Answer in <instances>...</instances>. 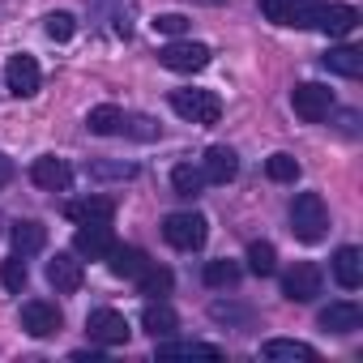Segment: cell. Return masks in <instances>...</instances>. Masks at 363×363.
<instances>
[{
  "label": "cell",
  "mask_w": 363,
  "mask_h": 363,
  "mask_svg": "<svg viewBox=\"0 0 363 363\" xmlns=\"http://www.w3.org/2000/svg\"><path fill=\"white\" fill-rule=\"evenodd\" d=\"M325 227H329V210H325L320 193H299L291 206V235L303 244H316V240H325Z\"/></svg>",
  "instance_id": "cell-1"
},
{
  "label": "cell",
  "mask_w": 363,
  "mask_h": 363,
  "mask_svg": "<svg viewBox=\"0 0 363 363\" xmlns=\"http://www.w3.org/2000/svg\"><path fill=\"white\" fill-rule=\"evenodd\" d=\"M171 107H175V116H184V120H193L201 128L218 124V116H223V103H218L214 90H175Z\"/></svg>",
  "instance_id": "cell-2"
},
{
  "label": "cell",
  "mask_w": 363,
  "mask_h": 363,
  "mask_svg": "<svg viewBox=\"0 0 363 363\" xmlns=\"http://www.w3.org/2000/svg\"><path fill=\"white\" fill-rule=\"evenodd\" d=\"M206 235H210V223H206L201 214H167V223H162V240H167L171 248H179V252L201 248Z\"/></svg>",
  "instance_id": "cell-3"
},
{
  "label": "cell",
  "mask_w": 363,
  "mask_h": 363,
  "mask_svg": "<svg viewBox=\"0 0 363 363\" xmlns=\"http://www.w3.org/2000/svg\"><path fill=\"white\" fill-rule=\"evenodd\" d=\"M158 60L171 69V73H201L210 65V48L206 43H193V39H175L158 52Z\"/></svg>",
  "instance_id": "cell-4"
},
{
  "label": "cell",
  "mask_w": 363,
  "mask_h": 363,
  "mask_svg": "<svg viewBox=\"0 0 363 363\" xmlns=\"http://www.w3.org/2000/svg\"><path fill=\"white\" fill-rule=\"evenodd\" d=\"M354 26H359V9H350V5H320V0H312V30H320L329 39H346Z\"/></svg>",
  "instance_id": "cell-5"
},
{
  "label": "cell",
  "mask_w": 363,
  "mask_h": 363,
  "mask_svg": "<svg viewBox=\"0 0 363 363\" xmlns=\"http://www.w3.org/2000/svg\"><path fill=\"white\" fill-rule=\"evenodd\" d=\"M291 107H295L299 120L320 124V120H329V111H333V94H329L325 86H316V82H303V86L291 90Z\"/></svg>",
  "instance_id": "cell-6"
},
{
  "label": "cell",
  "mask_w": 363,
  "mask_h": 363,
  "mask_svg": "<svg viewBox=\"0 0 363 363\" xmlns=\"http://www.w3.org/2000/svg\"><path fill=\"white\" fill-rule=\"evenodd\" d=\"M86 333H90V342H99V346H124L133 329H128L124 312H116V308H99V312L86 316Z\"/></svg>",
  "instance_id": "cell-7"
},
{
  "label": "cell",
  "mask_w": 363,
  "mask_h": 363,
  "mask_svg": "<svg viewBox=\"0 0 363 363\" xmlns=\"http://www.w3.org/2000/svg\"><path fill=\"white\" fill-rule=\"evenodd\" d=\"M320 286H325V274H320L312 261H299V265L286 269V278H282V295H286L291 303H312V299L320 295Z\"/></svg>",
  "instance_id": "cell-8"
},
{
  "label": "cell",
  "mask_w": 363,
  "mask_h": 363,
  "mask_svg": "<svg viewBox=\"0 0 363 363\" xmlns=\"http://www.w3.org/2000/svg\"><path fill=\"white\" fill-rule=\"evenodd\" d=\"M111 248H116V235H111L107 223H82V231L73 235V252L77 257L103 261V257H111Z\"/></svg>",
  "instance_id": "cell-9"
},
{
  "label": "cell",
  "mask_w": 363,
  "mask_h": 363,
  "mask_svg": "<svg viewBox=\"0 0 363 363\" xmlns=\"http://www.w3.org/2000/svg\"><path fill=\"white\" fill-rule=\"evenodd\" d=\"M22 329L30 337H52L60 333V308L48 303V299H26L22 303Z\"/></svg>",
  "instance_id": "cell-10"
},
{
  "label": "cell",
  "mask_w": 363,
  "mask_h": 363,
  "mask_svg": "<svg viewBox=\"0 0 363 363\" xmlns=\"http://www.w3.org/2000/svg\"><path fill=\"white\" fill-rule=\"evenodd\" d=\"M30 179H35V184H39L43 193H65V189L73 184V171H69V162H65V158L48 154V158H35Z\"/></svg>",
  "instance_id": "cell-11"
},
{
  "label": "cell",
  "mask_w": 363,
  "mask_h": 363,
  "mask_svg": "<svg viewBox=\"0 0 363 363\" xmlns=\"http://www.w3.org/2000/svg\"><path fill=\"white\" fill-rule=\"evenodd\" d=\"M5 86H9V94L30 99V94L39 90V65H35V56H9V65H5Z\"/></svg>",
  "instance_id": "cell-12"
},
{
  "label": "cell",
  "mask_w": 363,
  "mask_h": 363,
  "mask_svg": "<svg viewBox=\"0 0 363 363\" xmlns=\"http://www.w3.org/2000/svg\"><path fill=\"white\" fill-rule=\"evenodd\" d=\"M48 282H52L60 295H73V291H82V282H86V274H82V261H77L73 252H56V257L48 261Z\"/></svg>",
  "instance_id": "cell-13"
},
{
  "label": "cell",
  "mask_w": 363,
  "mask_h": 363,
  "mask_svg": "<svg viewBox=\"0 0 363 363\" xmlns=\"http://www.w3.org/2000/svg\"><path fill=\"white\" fill-rule=\"evenodd\" d=\"M261 13L278 26H312V0H261Z\"/></svg>",
  "instance_id": "cell-14"
},
{
  "label": "cell",
  "mask_w": 363,
  "mask_h": 363,
  "mask_svg": "<svg viewBox=\"0 0 363 363\" xmlns=\"http://www.w3.org/2000/svg\"><path fill=\"white\" fill-rule=\"evenodd\" d=\"M320 329L325 333H354V329H363V308L350 299H337L320 312Z\"/></svg>",
  "instance_id": "cell-15"
},
{
  "label": "cell",
  "mask_w": 363,
  "mask_h": 363,
  "mask_svg": "<svg viewBox=\"0 0 363 363\" xmlns=\"http://www.w3.org/2000/svg\"><path fill=\"white\" fill-rule=\"evenodd\" d=\"M65 214L73 223H111L116 218V201L111 197H77L65 206Z\"/></svg>",
  "instance_id": "cell-16"
},
{
  "label": "cell",
  "mask_w": 363,
  "mask_h": 363,
  "mask_svg": "<svg viewBox=\"0 0 363 363\" xmlns=\"http://www.w3.org/2000/svg\"><path fill=\"white\" fill-rule=\"evenodd\" d=\"M206 184H231L235 179V171H240V158H235V150H227V145H214L210 154H206Z\"/></svg>",
  "instance_id": "cell-17"
},
{
  "label": "cell",
  "mask_w": 363,
  "mask_h": 363,
  "mask_svg": "<svg viewBox=\"0 0 363 363\" xmlns=\"http://www.w3.org/2000/svg\"><path fill=\"white\" fill-rule=\"evenodd\" d=\"M261 354H265L269 363H316V350L303 346V342H291V337H274V342H265Z\"/></svg>",
  "instance_id": "cell-18"
},
{
  "label": "cell",
  "mask_w": 363,
  "mask_h": 363,
  "mask_svg": "<svg viewBox=\"0 0 363 363\" xmlns=\"http://www.w3.org/2000/svg\"><path fill=\"white\" fill-rule=\"evenodd\" d=\"M333 278H337V286H346V291H359V286H363V257H359V248H337V257H333Z\"/></svg>",
  "instance_id": "cell-19"
},
{
  "label": "cell",
  "mask_w": 363,
  "mask_h": 363,
  "mask_svg": "<svg viewBox=\"0 0 363 363\" xmlns=\"http://www.w3.org/2000/svg\"><path fill=\"white\" fill-rule=\"evenodd\" d=\"M9 240H13V252L18 257H30V252H39L43 244H48V231H43V223H13L9 227Z\"/></svg>",
  "instance_id": "cell-20"
},
{
  "label": "cell",
  "mask_w": 363,
  "mask_h": 363,
  "mask_svg": "<svg viewBox=\"0 0 363 363\" xmlns=\"http://www.w3.org/2000/svg\"><path fill=\"white\" fill-rule=\"evenodd\" d=\"M171 286H175L171 269H162V265H154V261L137 274V291H141L145 299H162V295H171Z\"/></svg>",
  "instance_id": "cell-21"
},
{
  "label": "cell",
  "mask_w": 363,
  "mask_h": 363,
  "mask_svg": "<svg viewBox=\"0 0 363 363\" xmlns=\"http://www.w3.org/2000/svg\"><path fill=\"white\" fill-rule=\"evenodd\" d=\"M141 325H145V333L158 342V337H171V333L179 329V316H175L167 303H150V308L141 312Z\"/></svg>",
  "instance_id": "cell-22"
},
{
  "label": "cell",
  "mask_w": 363,
  "mask_h": 363,
  "mask_svg": "<svg viewBox=\"0 0 363 363\" xmlns=\"http://www.w3.org/2000/svg\"><path fill=\"white\" fill-rule=\"evenodd\" d=\"M171 189H175V197H201V189H206V171L201 167H193V162H179L175 171H171Z\"/></svg>",
  "instance_id": "cell-23"
},
{
  "label": "cell",
  "mask_w": 363,
  "mask_h": 363,
  "mask_svg": "<svg viewBox=\"0 0 363 363\" xmlns=\"http://www.w3.org/2000/svg\"><path fill=\"white\" fill-rule=\"evenodd\" d=\"M320 60H325V69L337 73V77H359V73H363V52H359V48H333V52H325Z\"/></svg>",
  "instance_id": "cell-24"
},
{
  "label": "cell",
  "mask_w": 363,
  "mask_h": 363,
  "mask_svg": "<svg viewBox=\"0 0 363 363\" xmlns=\"http://www.w3.org/2000/svg\"><path fill=\"white\" fill-rule=\"evenodd\" d=\"M120 124H124V111L111 107V103H103V107H94V111L86 116V128H90L94 137H116Z\"/></svg>",
  "instance_id": "cell-25"
},
{
  "label": "cell",
  "mask_w": 363,
  "mask_h": 363,
  "mask_svg": "<svg viewBox=\"0 0 363 363\" xmlns=\"http://www.w3.org/2000/svg\"><path fill=\"white\" fill-rule=\"evenodd\" d=\"M145 265H150V257L141 248H120V244L111 248V274L116 278H137Z\"/></svg>",
  "instance_id": "cell-26"
},
{
  "label": "cell",
  "mask_w": 363,
  "mask_h": 363,
  "mask_svg": "<svg viewBox=\"0 0 363 363\" xmlns=\"http://www.w3.org/2000/svg\"><path fill=\"white\" fill-rule=\"evenodd\" d=\"M158 354H162V359H193V354L218 359L223 350H218V346H210V342H167V337H158Z\"/></svg>",
  "instance_id": "cell-27"
},
{
  "label": "cell",
  "mask_w": 363,
  "mask_h": 363,
  "mask_svg": "<svg viewBox=\"0 0 363 363\" xmlns=\"http://www.w3.org/2000/svg\"><path fill=\"white\" fill-rule=\"evenodd\" d=\"M201 278H206V286H214V291H231V286L240 282V265L223 257V261H210Z\"/></svg>",
  "instance_id": "cell-28"
},
{
  "label": "cell",
  "mask_w": 363,
  "mask_h": 363,
  "mask_svg": "<svg viewBox=\"0 0 363 363\" xmlns=\"http://www.w3.org/2000/svg\"><path fill=\"white\" fill-rule=\"evenodd\" d=\"M248 269L257 274V278H269L274 269H278V252H274V244H248Z\"/></svg>",
  "instance_id": "cell-29"
},
{
  "label": "cell",
  "mask_w": 363,
  "mask_h": 363,
  "mask_svg": "<svg viewBox=\"0 0 363 363\" xmlns=\"http://www.w3.org/2000/svg\"><path fill=\"white\" fill-rule=\"evenodd\" d=\"M265 175L278 179V184H291V179H299V162L291 154H269L265 158Z\"/></svg>",
  "instance_id": "cell-30"
},
{
  "label": "cell",
  "mask_w": 363,
  "mask_h": 363,
  "mask_svg": "<svg viewBox=\"0 0 363 363\" xmlns=\"http://www.w3.org/2000/svg\"><path fill=\"white\" fill-rule=\"evenodd\" d=\"M0 282H5L9 291H22V286L30 282V269H26V261H22V257H9L5 265H0Z\"/></svg>",
  "instance_id": "cell-31"
},
{
  "label": "cell",
  "mask_w": 363,
  "mask_h": 363,
  "mask_svg": "<svg viewBox=\"0 0 363 363\" xmlns=\"http://www.w3.org/2000/svg\"><path fill=\"white\" fill-rule=\"evenodd\" d=\"M43 30H48V39L65 43V39H73L77 22H73V13H48V18H43Z\"/></svg>",
  "instance_id": "cell-32"
},
{
  "label": "cell",
  "mask_w": 363,
  "mask_h": 363,
  "mask_svg": "<svg viewBox=\"0 0 363 363\" xmlns=\"http://www.w3.org/2000/svg\"><path fill=\"white\" fill-rule=\"evenodd\" d=\"M210 316H214V320H223V325H248V320H252V312H248V308H240V303H223V299H214V303H210Z\"/></svg>",
  "instance_id": "cell-33"
},
{
  "label": "cell",
  "mask_w": 363,
  "mask_h": 363,
  "mask_svg": "<svg viewBox=\"0 0 363 363\" xmlns=\"http://www.w3.org/2000/svg\"><path fill=\"white\" fill-rule=\"evenodd\" d=\"M120 133H128V137H137V141H154V137H158V124H154L150 116H124Z\"/></svg>",
  "instance_id": "cell-34"
},
{
  "label": "cell",
  "mask_w": 363,
  "mask_h": 363,
  "mask_svg": "<svg viewBox=\"0 0 363 363\" xmlns=\"http://www.w3.org/2000/svg\"><path fill=\"white\" fill-rule=\"evenodd\" d=\"M90 175L94 179H133L137 167L133 162H90Z\"/></svg>",
  "instance_id": "cell-35"
},
{
  "label": "cell",
  "mask_w": 363,
  "mask_h": 363,
  "mask_svg": "<svg viewBox=\"0 0 363 363\" xmlns=\"http://www.w3.org/2000/svg\"><path fill=\"white\" fill-rule=\"evenodd\" d=\"M154 30H158V35L179 39V35L189 30V18H184V13H158V18H154Z\"/></svg>",
  "instance_id": "cell-36"
},
{
  "label": "cell",
  "mask_w": 363,
  "mask_h": 363,
  "mask_svg": "<svg viewBox=\"0 0 363 363\" xmlns=\"http://www.w3.org/2000/svg\"><path fill=\"white\" fill-rule=\"evenodd\" d=\"M9 179H13V162H9L5 154H0V189H5V184H9Z\"/></svg>",
  "instance_id": "cell-37"
},
{
  "label": "cell",
  "mask_w": 363,
  "mask_h": 363,
  "mask_svg": "<svg viewBox=\"0 0 363 363\" xmlns=\"http://www.w3.org/2000/svg\"><path fill=\"white\" fill-rule=\"evenodd\" d=\"M77 363H99V350H73Z\"/></svg>",
  "instance_id": "cell-38"
},
{
  "label": "cell",
  "mask_w": 363,
  "mask_h": 363,
  "mask_svg": "<svg viewBox=\"0 0 363 363\" xmlns=\"http://www.w3.org/2000/svg\"><path fill=\"white\" fill-rule=\"evenodd\" d=\"M354 124H359V120H354V111H346V116H342V133H354Z\"/></svg>",
  "instance_id": "cell-39"
}]
</instances>
